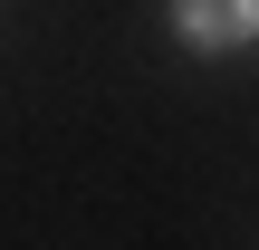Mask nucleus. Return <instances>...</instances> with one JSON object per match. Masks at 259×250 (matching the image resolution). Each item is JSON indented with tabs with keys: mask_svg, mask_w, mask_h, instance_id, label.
<instances>
[{
	"mask_svg": "<svg viewBox=\"0 0 259 250\" xmlns=\"http://www.w3.org/2000/svg\"><path fill=\"white\" fill-rule=\"evenodd\" d=\"M173 19H183L192 48H240L259 29V0H173Z\"/></svg>",
	"mask_w": 259,
	"mask_h": 250,
	"instance_id": "1",
	"label": "nucleus"
}]
</instances>
